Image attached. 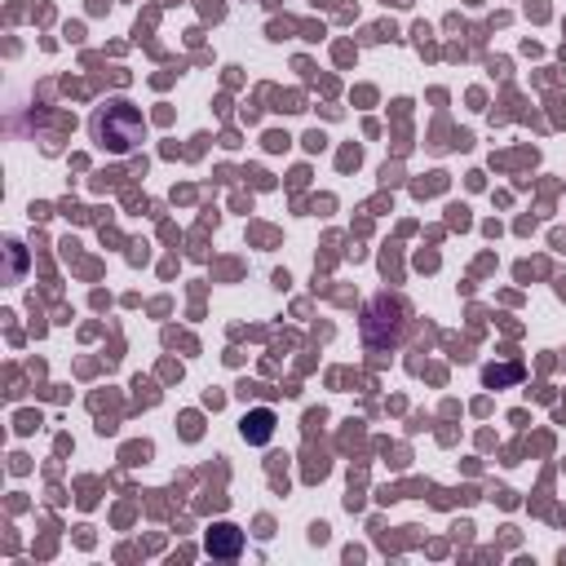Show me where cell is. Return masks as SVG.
Returning a JSON list of instances; mask_svg holds the SVG:
<instances>
[{
    "label": "cell",
    "mask_w": 566,
    "mask_h": 566,
    "mask_svg": "<svg viewBox=\"0 0 566 566\" xmlns=\"http://www.w3.org/2000/svg\"><path fill=\"white\" fill-rule=\"evenodd\" d=\"M93 142L97 146H106L111 155H128V150H137V142L146 137V124H142V111L133 106V102H124V97H115V102H106L97 115H93Z\"/></svg>",
    "instance_id": "1"
},
{
    "label": "cell",
    "mask_w": 566,
    "mask_h": 566,
    "mask_svg": "<svg viewBox=\"0 0 566 566\" xmlns=\"http://www.w3.org/2000/svg\"><path fill=\"white\" fill-rule=\"evenodd\" d=\"M239 548H243V531H239V526L217 522V526L208 531V553H212V557H234Z\"/></svg>",
    "instance_id": "2"
},
{
    "label": "cell",
    "mask_w": 566,
    "mask_h": 566,
    "mask_svg": "<svg viewBox=\"0 0 566 566\" xmlns=\"http://www.w3.org/2000/svg\"><path fill=\"white\" fill-rule=\"evenodd\" d=\"M270 433H274V411L256 407V411L243 416V438L248 442H270Z\"/></svg>",
    "instance_id": "3"
}]
</instances>
